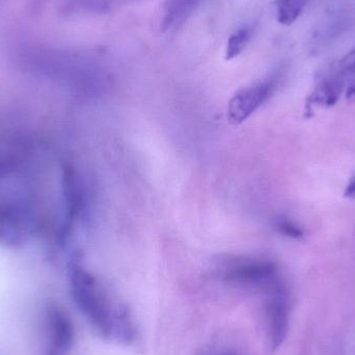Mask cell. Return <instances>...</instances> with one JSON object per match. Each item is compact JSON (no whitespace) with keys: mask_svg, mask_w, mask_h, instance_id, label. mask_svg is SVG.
Instances as JSON below:
<instances>
[{"mask_svg":"<svg viewBox=\"0 0 355 355\" xmlns=\"http://www.w3.org/2000/svg\"><path fill=\"white\" fill-rule=\"evenodd\" d=\"M198 1V0H171L164 24L166 26H171L177 21L179 22V21L183 20L193 10Z\"/></svg>","mask_w":355,"mask_h":355,"instance_id":"9c48e42d","label":"cell"},{"mask_svg":"<svg viewBox=\"0 0 355 355\" xmlns=\"http://www.w3.org/2000/svg\"><path fill=\"white\" fill-rule=\"evenodd\" d=\"M277 267L268 261L234 259L223 268V279L232 283L257 285L272 281Z\"/></svg>","mask_w":355,"mask_h":355,"instance_id":"277c9868","label":"cell"},{"mask_svg":"<svg viewBox=\"0 0 355 355\" xmlns=\"http://www.w3.org/2000/svg\"><path fill=\"white\" fill-rule=\"evenodd\" d=\"M340 68L342 71L347 73H355V49L348 52L341 62H340Z\"/></svg>","mask_w":355,"mask_h":355,"instance_id":"7c38bea8","label":"cell"},{"mask_svg":"<svg viewBox=\"0 0 355 355\" xmlns=\"http://www.w3.org/2000/svg\"><path fill=\"white\" fill-rule=\"evenodd\" d=\"M275 227L279 230V233L287 236V237L293 238V239H300L304 237V231L289 219H277Z\"/></svg>","mask_w":355,"mask_h":355,"instance_id":"8fae6325","label":"cell"},{"mask_svg":"<svg viewBox=\"0 0 355 355\" xmlns=\"http://www.w3.org/2000/svg\"><path fill=\"white\" fill-rule=\"evenodd\" d=\"M347 98H349L350 100L355 102V85H352V87L348 89Z\"/></svg>","mask_w":355,"mask_h":355,"instance_id":"5bb4252c","label":"cell"},{"mask_svg":"<svg viewBox=\"0 0 355 355\" xmlns=\"http://www.w3.org/2000/svg\"><path fill=\"white\" fill-rule=\"evenodd\" d=\"M250 33H250V28L243 27L230 37L229 41H227V52H225L227 60H233L243 51L250 41Z\"/></svg>","mask_w":355,"mask_h":355,"instance_id":"30bf717a","label":"cell"},{"mask_svg":"<svg viewBox=\"0 0 355 355\" xmlns=\"http://www.w3.org/2000/svg\"><path fill=\"white\" fill-rule=\"evenodd\" d=\"M345 196L348 198H355V176L350 180L345 190Z\"/></svg>","mask_w":355,"mask_h":355,"instance_id":"4fadbf2b","label":"cell"},{"mask_svg":"<svg viewBox=\"0 0 355 355\" xmlns=\"http://www.w3.org/2000/svg\"><path fill=\"white\" fill-rule=\"evenodd\" d=\"M340 94H341V85L339 81L331 79L319 85L316 91L309 98V102L321 106H331L338 101Z\"/></svg>","mask_w":355,"mask_h":355,"instance_id":"52a82bcc","label":"cell"},{"mask_svg":"<svg viewBox=\"0 0 355 355\" xmlns=\"http://www.w3.org/2000/svg\"><path fill=\"white\" fill-rule=\"evenodd\" d=\"M135 334L137 331H135V323L128 309L122 306L114 309L112 338H116L122 343L129 344L135 341Z\"/></svg>","mask_w":355,"mask_h":355,"instance_id":"8992f818","label":"cell"},{"mask_svg":"<svg viewBox=\"0 0 355 355\" xmlns=\"http://www.w3.org/2000/svg\"><path fill=\"white\" fill-rule=\"evenodd\" d=\"M308 0H277V20L281 24L291 25L297 20Z\"/></svg>","mask_w":355,"mask_h":355,"instance_id":"ba28073f","label":"cell"},{"mask_svg":"<svg viewBox=\"0 0 355 355\" xmlns=\"http://www.w3.org/2000/svg\"><path fill=\"white\" fill-rule=\"evenodd\" d=\"M268 315V331L271 347L273 350L279 349L289 331V304L285 291L277 286L273 289L267 306Z\"/></svg>","mask_w":355,"mask_h":355,"instance_id":"5b68a950","label":"cell"},{"mask_svg":"<svg viewBox=\"0 0 355 355\" xmlns=\"http://www.w3.org/2000/svg\"><path fill=\"white\" fill-rule=\"evenodd\" d=\"M273 89L275 83L272 81H265L236 93L227 106L230 122L233 125H239L248 120L270 97Z\"/></svg>","mask_w":355,"mask_h":355,"instance_id":"3957f363","label":"cell"},{"mask_svg":"<svg viewBox=\"0 0 355 355\" xmlns=\"http://www.w3.org/2000/svg\"><path fill=\"white\" fill-rule=\"evenodd\" d=\"M49 340L43 355H69L75 343V329L70 317L60 306L51 304L46 311Z\"/></svg>","mask_w":355,"mask_h":355,"instance_id":"7a4b0ae2","label":"cell"},{"mask_svg":"<svg viewBox=\"0 0 355 355\" xmlns=\"http://www.w3.org/2000/svg\"><path fill=\"white\" fill-rule=\"evenodd\" d=\"M68 275L71 292L79 310L98 334L107 339L112 338L114 310L102 295L95 277L75 259L69 262Z\"/></svg>","mask_w":355,"mask_h":355,"instance_id":"6da1fadb","label":"cell"}]
</instances>
